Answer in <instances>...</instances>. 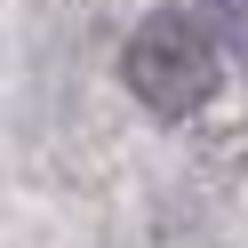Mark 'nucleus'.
Returning a JSON list of instances; mask_svg holds the SVG:
<instances>
[{"label": "nucleus", "instance_id": "1", "mask_svg": "<svg viewBox=\"0 0 248 248\" xmlns=\"http://www.w3.org/2000/svg\"><path fill=\"white\" fill-rule=\"evenodd\" d=\"M120 72H128V88L152 104V112H200V104L216 96V48H208V32H200L192 16H176V8H160V16L136 24Z\"/></svg>", "mask_w": 248, "mask_h": 248}]
</instances>
